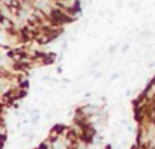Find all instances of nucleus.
Wrapping results in <instances>:
<instances>
[{"label": "nucleus", "mask_w": 155, "mask_h": 149, "mask_svg": "<svg viewBox=\"0 0 155 149\" xmlns=\"http://www.w3.org/2000/svg\"><path fill=\"white\" fill-rule=\"evenodd\" d=\"M33 149H38V148H33Z\"/></svg>", "instance_id": "obj_1"}]
</instances>
